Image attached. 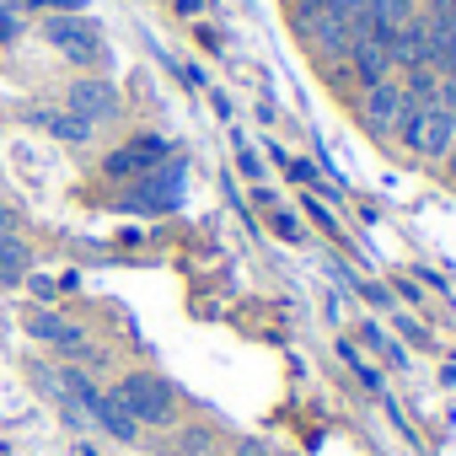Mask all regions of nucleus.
I'll return each instance as SVG.
<instances>
[{
	"instance_id": "a211bd4d",
	"label": "nucleus",
	"mask_w": 456,
	"mask_h": 456,
	"mask_svg": "<svg viewBox=\"0 0 456 456\" xmlns=\"http://www.w3.org/2000/svg\"><path fill=\"white\" fill-rule=\"evenodd\" d=\"M17 28H22L17 6H6V0H0V38H17Z\"/></svg>"
},
{
	"instance_id": "f257e3e1",
	"label": "nucleus",
	"mask_w": 456,
	"mask_h": 456,
	"mask_svg": "<svg viewBox=\"0 0 456 456\" xmlns=\"http://www.w3.org/2000/svg\"><path fill=\"white\" fill-rule=\"evenodd\" d=\"M108 392L124 403V413L140 429H172L177 424V387L167 376H156V370H124Z\"/></svg>"
},
{
	"instance_id": "f3484780",
	"label": "nucleus",
	"mask_w": 456,
	"mask_h": 456,
	"mask_svg": "<svg viewBox=\"0 0 456 456\" xmlns=\"http://www.w3.org/2000/svg\"><path fill=\"white\" fill-rule=\"evenodd\" d=\"M17 232H22V215H17L6 199H0V237H17Z\"/></svg>"
},
{
	"instance_id": "5701e85b",
	"label": "nucleus",
	"mask_w": 456,
	"mask_h": 456,
	"mask_svg": "<svg viewBox=\"0 0 456 456\" xmlns=\"http://www.w3.org/2000/svg\"><path fill=\"white\" fill-rule=\"evenodd\" d=\"M413 6H419V0H413Z\"/></svg>"
},
{
	"instance_id": "ddd939ff",
	"label": "nucleus",
	"mask_w": 456,
	"mask_h": 456,
	"mask_svg": "<svg viewBox=\"0 0 456 456\" xmlns=\"http://www.w3.org/2000/svg\"><path fill=\"white\" fill-rule=\"evenodd\" d=\"M419 22L435 28V33H451L456 28V0H419Z\"/></svg>"
},
{
	"instance_id": "20e7f679",
	"label": "nucleus",
	"mask_w": 456,
	"mask_h": 456,
	"mask_svg": "<svg viewBox=\"0 0 456 456\" xmlns=\"http://www.w3.org/2000/svg\"><path fill=\"white\" fill-rule=\"evenodd\" d=\"M354 118H360V129H365L376 145H387V140L397 134V118H403V81L392 76V81L365 86V92L354 97Z\"/></svg>"
},
{
	"instance_id": "6ab92c4d",
	"label": "nucleus",
	"mask_w": 456,
	"mask_h": 456,
	"mask_svg": "<svg viewBox=\"0 0 456 456\" xmlns=\"http://www.w3.org/2000/svg\"><path fill=\"white\" fill-rule=\"evenodd\" d=\"M232 456H274V451H269L264 440H253V435H248V440H237V451H232Z\"/></svg>"
},
{
	"instance_id": "9d476101",
	"label": "nucleus",
	"mask_w": 456,
	"mask_h": 456,
	"mask_svg": "<svg viewBox=\"0 0 456 456\" xmlns=\"http://www.w3.org/2000/svg\"><path fill=\"white\" fill-rule=\"evenodd\" d=\"M451 145H456V113L429 108V113H424V124H419V134H413V156H419V161H429V167H440V161L451 156Z\"/></svg>"
},
{
	"instance_id": "0eeeda50",
	"label": "nucleus",
	"mask_w": 456,
	"mask_h": 456,
	"mask_svg": "<svg viewBox=\"0 0 456 456\" xmlns=\"http://www.w3.org/2000/svg\"><path fill=\"white\" fill-rule=\"evenodd\" d=\"M28 333H33L38 344H49V349L70 354V365H97V349L86 344V333H81L76 322H65L60 312H44V306H33V312H28Z\"/></svg>"
},
{
	"instance_id": "6e6552de",
	"label": "nucleus",
	"mask_w": 456,
	"mask_h": 456,
	"mask_svg": "<svg viewBox=\"0 0 456 456\" xmlns=\"http://www.w3.org/2000/svg\"><path fill=\"white\" fill-rule=\"evenodd\" d=\"M354 33H360V22H349L344 12H322L301 38L312 44V54H317V65H333V60H349V44H354Z\"/></svg>"
},
{
	"instance_id": "2eb2a0df",
	"label": "nucleus",
	"mask_w": 456,
	"mask_h": 456,
	"mask_svg": "<svg viewBox=\"0 0 456 456\" xmlns=\"http://www.w3.org/2000/svg\"><path fill=\"white\" fill-rule=\"evenodd\" d=\"M338 354H344V365H354V376H360V381H365L370 392H381V376H376V370H370V365L360 360V349H354V344H338Z\"/></svg>"
},
{
	"instance_id": "4be33fe9",
	"label": "nucleus",
	"mask_w": 456,
	"mask_h": 456,
	"mask_svg": "<svg viewBox=\"0 0 456 456\" xmlns=\"http://www.w3.org/2000/svg\"><path fill=\"white\" fill-rule=\"evenodd\" d=\"M81 456H97V451H92V445H81Z\"/></svg>"
},
{
	"instance_id": "1a4fd4ad",
	"label": "nucleus",
	"mask_w": 456,
	"mask_h": 456,
	"mask_svg": "<svg viewBox=\"0 0 456 456\" xmlns=\"http://www.w3.org/2000/svg\"><path fill=\"white\" fill-rule=\"evenodd\" d=\"M344 70L360 81V92L376 86V81H392V76H397V65H392V44H381V38H370V33H354Z\"/></svg>"
},
{
	"instance_id": "aec40b11",
	"label": "nucleus",
	"mask_w": 456,
	"mask_h": 456,
	"mask_svg": "<svg viewBox=\"0 0 456 456\" xmlns=\"http://www.w3.org/2000/svg\"><path fill=\"white\" fill-rule=\"evenodd\" d=\"M274 232H280L285 242H301V225H296L290 215H274Z\"/></svg>"
},
{
	"instance_id": "f8f14e48",
	"label": "nucleus",
	"mask_w": 456,
	"mask_h": 456,
	"mask_svg": "<svg viewBox=\"0 0 456 456\" xmlns=\"http://www.w3.org/2000/svg\"><path fill=\"white\" fill-rule=\"evenodd\" d=\"M33 274V248L22 242V237H0V285H22Z\"/></svg>"
},
{
	"instance_id": "423d86ee",
	"label": "nucleus",
	"mask_w": 456,
	"mask_h": 456,
	"mask_svg": "<svg viewBox=\"0 0 456 456\" xmlns=\"http://www.w3.org/2000/svg\"><path fill=\"white\" fill-rule=\"evenodd\" d=\"M65 113H76L81 124L97 129V124H113L124 113V102H118V86L108 76H76L65 86Z\"/></svg>"
},
{
	"instance_id": "4468645a",
	"label": "nucleus",
	"mask_w": 456,
	"mask_h": 456,
	"mask_svg": "<svg viewBox=\"0 0 456 456\" xmlns=\"http://www.w3.org/2000/svg\"><path fill=\"white\" fill-rule=\"evenodd\" d=\"M290 183H296V188H312V193H333V188L322 183V172H317L312 161H290Z\"/></svg>"
},
{
	"instance_id": "39448f33",
	"label": "nucleus",
	"mask_w": 456,
	"mask_h": 456,
	"mask_svg": "<svg viewBox=\"0 0 456 456\" xmlns=\"http://www.w3.org/2000/svg\"><path fill=\"white\" fill-rule=\"evenodd\" d=\"M177 199H183V161L172 156L156 172L134 177V188L124 193V209H134V215H167V209H177Z\"/></svg>"
},
{
	"instance_id": "412c9836",
	"label": "nucleus",
	"mask_w": 456,
	"mask_h": 456,
	"mask_svg": "<svg viewBox=\"0 0 456 456\" xmlns=\"http://www.w3.org/2000/svg\"><path fill=\"white\" fill-rule=\"evenodd\" d=\"M306 209H312V220H317V225H322V232H338V225H333V215H328V209H322V204H317V199H306Z\"/></svg>"
},
{
	"instance_id": "7ed1b4c3",
	"label": "nucleus",
	"mask_w": 456,
	"mask_h": 456,
	"mask_svg": "<svg viewBox=\"0 0 456 456\" xmlns=\"http://www.w3.org/2000/svg\"><path fill=\"white\" fill-rule=\"evenodd\" d=\"M161 161H172V140L167 134H129L118 151H108L102 156V177H118V183H134V177H145V172H156Z\"/></svg>"
},
{
	"instance_id": "dca6fc26",
	"label": "nucleus",
	"mask_w": 456,
	"mask_h": 456,
	"mask_svg": "<svg viewBox=\"0 0 456 456\" xmlns=\"http://www.w3.org/2000/svg\"><path fill=\"white\" fill-rule=\"evenodd\" d=\"M435 108L456 113V76H440V81H435Z\"/></svg>"
},
{
	"instance_id": "f03ea898",
	"label": "nucleus",
	"mask_w": 456,
	"mask_h": 456,
	"mask_svg": "<svg viewBox=\"0 0 456 456\" xmlns=\"http://www.w3.org/2000/svg\"><path fill=\"white\" fill-rule=\"evenodd\" d=\"M44 44H49L60 60H70L76 70H97V65L108 60L102 28H97L92 17H81V12H49V17H44Z\"/></svg>"
},
{
	"instance_id": "9b49d317",
	"label": "nucleus",
	"mask_w": 456,
	"mask_h": 456,
	"mask_svg": "<svg viewBox=\"0 0 456 456\" xmlns=\"http://www.w3.org/2000/svg\"><path fill=\"white\" fill-rule=\"evenodd\" d=\"M28 124H38V129H49L54 140H65V145H86L97 129L92 124H81L76 113H65V108H33L28 113Z\"/></svg>"
}]
</instances>
